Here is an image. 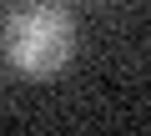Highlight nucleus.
Wrapping results in <instances>:
<instances>
[{"mask_svg": "<svg viewBox=\"0 0 151 136\" xmlns=\"http://www.w3.org/2000/svg\"><path fill=\"white\" fill-rule=\"evenodd\" d=\"M0 50L20 76H55L76 50V20L55 0H25L0 30Z\"/></svg>", "mask_w": 151, "mask_h": 136, "instance_id": "nucleus-1", "label": "nucleus"}]
</instances>
